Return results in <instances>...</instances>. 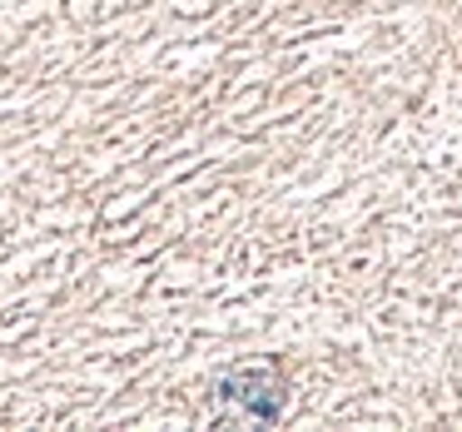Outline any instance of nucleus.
<instances>
[{
    "label": "nucleus",
    "mask_w": 462,
    "mask_h": 432,
    "mask_svg": "<svg viewBox=\"0 0 462 432\" xmlns=\"http://www.w3.org/2000/svg\"><path fill=\"white\" fill-rule=\"evenodd\" d=\"M219 398L249 408L259 422H273L283 412V378L273 368H234L219 378Z\"/></svg>",
    "instance_id": "nucleus-1"
}]
</instances>
